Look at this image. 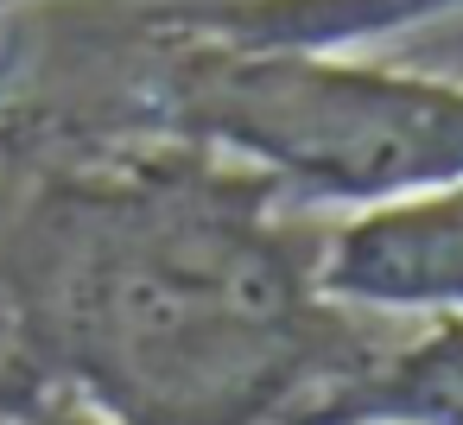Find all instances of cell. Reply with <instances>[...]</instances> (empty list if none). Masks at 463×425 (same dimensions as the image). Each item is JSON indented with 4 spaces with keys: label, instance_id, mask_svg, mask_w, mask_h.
<instances>
[{
    "label": "cell",
    "instance_id": "obj_2",
    "mask_svg": "<svg viewBox=\"0 0 463 425\" xmlns=\"http://www.w3.org/2000/svg\"><path fill=\"white\" fill-rule=\"evenodd\" d=\"M317 292L355 317H463V184L324 222Z\"/></svg>",
    "mask_w": 463,
    "mask_h": 425
},
{
    "label": "cell",
    "instance_id": "obj_1",
    "mask_svg": "<svg viewBox=\"0 0 463 425\" xmlns=\"http://www.w3.org/2000/svg\"><path fill=\"white\" fill-rule=\"evenodd\" d=\"M134 102L197 153L260 172L279 197L368 210L463 184V77L368 52L210 45L140 14Z\"/></svg>",
    "mask_w": 463,
    "mask_h": 425
},
{
    "label": "cell",
    "instance_id": "obj_3",
    "mask_svg": "<svg viewBox=\"0 0 463 425\" xmlns=\"http://www.w3.org/2000/svg\"><path fill=\"white\" fill-rule=\"evenodd\" d=\"M317 425H463V317H431L419 336L381 343Z\"/></svg>",
    "mask_w": 463,
    "mask_h": 425
},
{
    "label": "cell",
    "instance_id": "obj_5",
    "mask_svg": "<svg viewBox=\"0 0 463 425\" xmlns=\"http://www.w3.org/2000/svg\"><path fill=\"white\" fill-rule=\"evenodd\" d=\"M20 7H33V0H0V14H20Z\"/></svg>",
    "mask_w": 463,
    "mask_h": 425
},
{
    "label": "cell",
    "instance_id": "obj_4",
    "mask_svg": "<svg viewBox=\"0 0 463 425\" xmlns=\"http://www.w3.org/2000/svg\"><path fill=\"white\" fill-rule=\"evenodd\" d=\"M7 172H14V159H7V140H0V197H7Z\"/></svg>",
    "mask_w": 463,
    "mask_h": 425
}]
</instances>
